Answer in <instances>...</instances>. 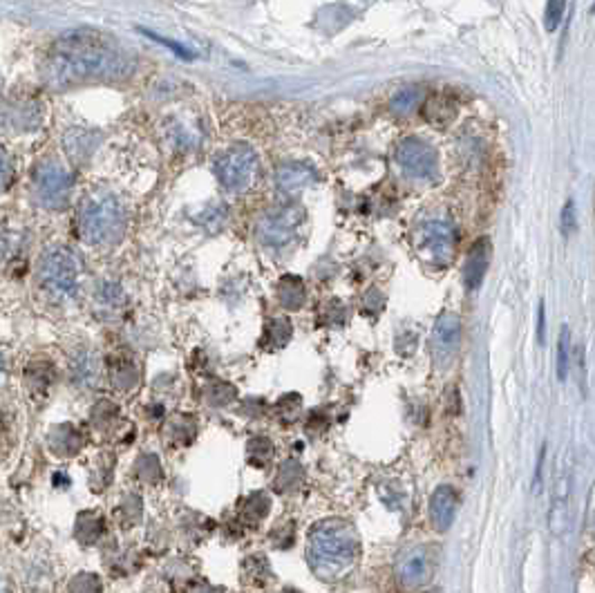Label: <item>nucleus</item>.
<instances>
[{
	"instance_id": "f257e3e1",
	"label": "nucleus",
	"mask_w": 595,
	"mask_h": 593,
	"mask_svg": "<svg viewBox=\"0 0 595 593\" xmlns=\"http://www.w3.org/2000/svg\"><path fill=\"white\" fill-rule=\"evenodd\" d=\"M128 72L130 63L126 50H119L95 32H77L54 45L48 79L54 86L63 88L90 79H119Z\"/></svg>"
},
{
	"instance_id": "f03ea898",
	"label": "nucleus",
	"mask_w": 595,
	"mask_h": 593,
	"mask_svg": "<svg viewBox=\"0 0 595 593\" xmlns=\"http://www.w3.org/2000/svg\"><path fill=\"white\" fill-rule=\"evenodd\" d=\"M360 555V542L354 526L345 520L318 522L309 531L307 560L311 571L327 582L343 580L354 571Z\"/></svg>"
},
{
	"instance_id": "7ed1b4c3",
	"label": "nucleus",
	"mask_w": 595,
	"mask_h": 593,
	"mask_svg": "<svg viewBox=\"0 0 595 593\" xmlns=\"http://www.w3.org/2000/svg\"><path fill=\"white\" fill-rule=\"evenodd\" d=\"M79 236L90 246H110L126 231V208L116 195L95 193L83 199L77 216Z\"/></svg>"
},
{
	"instance_id": "20e7f679",
	"label": "nucleus",
	"mask_w": 595,
	"mask_h": 593,
	"mask_svg": "<svg viewBox=\"0 0 595 593\" xmlns=\"http://www.w3.org/2000/svg\"><path fill=\"white\" fill-rule=\"evenodd\" d=\"M39 275L43 287L56 298H72L79 289V260L65 246H48L41 255Z\"/></svg>"
},
{
	"instance_id": "39448f33",
	"label": "nucleus",
	"mask_w": 595,
	"mask_h": 593,
	"mask_svg": "<svg viewBox=\"0 0 595 593\" xmlns=\"http://www.w3.org/2000/svg\"><path fill=\"white\" fill-rule=\"evenodd\" d=\"M213 172L219 184L233 193H242L253 184L257 172V155L248 144H233L213 162Z\"/></svg>"
},
{
	"instance_id": "423d86ee",
	"label": "nucleus",
	"mask_w": 595,
	"mask_h": 593,
	"mask_svg": "<svg viewBox=\"0 0 595 593\" xmlns=\"http://www.w3.org/2000/svg\"><path fill=\"white\" fill-rule=\"evenodd\" d=\"M34 189L36 198H39V202L45 208L59 211V208H65V204H68L72 177L59 162H41L34 171Z\"/></svg>"
},
{
	"instance_id": "0eeeda50",
	"label": "nucleus",
	"mask_w": 595,
	"mask_h": 593,
	"mask_svg": "<svg viewBox=\"0 0 595 593\" xmlns=\"http://www.w3.org/2000/svg\"><path fill=\"white\" fill-rule=\"evenodd\" d=\"M395 160L398 168L412 180H434L439 175L437 151L416 137H407L398 144Z\"/></svg>"
},
{
	"instance_id": "6e6552de",
	"label": "nucleus",
	"mask_w": 595,
	"mask_h": 593,
	"mask_svg": "<svg viewBox=\"0 0 595 593\" xmlns=\"http://www.w3.org/2000/svg\"><path fill=\"white\" fill-rule=\"evenodd\" d=\"M416 249L419 254L428 260L430 264H442L450 263L454 254V231L448 222L442 219H430L416 233Z\"/></svg>"
},
{
	"instance_id": "1a4fd4ad",
	"label": "nucleus",
	"mask_w": 595,
	"mask_h": 593,
	"mask_svg": "<svg viewBox=\"0 0 595 593\" xmlns=\"http://www.w3.org/2000/svg\"><path fill=\"white\" fill-rule=\"evenodd\" d=\"M434 571V560L432 553H430L428 546H407L398 553L396 564H395V573L396 580L401 582V587L405 589H419L423 587L425 582L430 580Z\"/></svg>"
},
{
	"instance_id": "9d476101",
	"label": "nucleus",
	"mask_w": 595,
	"mask_h": 593,
	"mask_svg": "<svg viewBox=\"0 0 595 593\" xmlns=\"http://www.w3.org/2000/svg\"><path fill=\"white\" fill-rule=\"evenodd\" d=\"M459 343H461V320L457 314L439 316L437 325L432 331V357L439 366H448L457 354Z\"/></svg>"
},
{
	"instance_id": "9b49d317",
	"label": "nucleus",
	"mask_w": 595,
	"mask_h": 593,
	"mask_svg": "<svg viewBox=\"0 0 595 593\" xmlns=\"http://www.w3.org/2000/svg\"><path fill=\"white\" fill-rule=\"evenodd\" d=\"M300 219H302V213L298 208H283V211L274 213L260 224L262 242L271 246H284L296 236Z\"/></svg>"
},
{
	"instance_id": "f8f14e48",
	"label": "nucleus",
	"mask_w": 595,
	"mask_h": 593,
	"mask_svg": "<svg viewBox=\"0 0 595 593\" xmlns=\"http://www.w3.org/2000/svg\"><path fill=\"white\" fill-rule=\"evenodd\" d=\"M459 508V495L452 486H439L430 499V522H432L434 531L446 533L452 526L454 517H457Z\"/></svg>"
},
{
	"instance_id": "ddd939ff",
	"label": "nucleus",
	"mask_w": 595,
	"mask_h": 593,
	"mask_svg": "<svg viewBox=\"0 0 595 593\" xmlns=\"http://www.w3.org/2000/svg\"><path fill=\"white\" fill-rule=\"evenodd\" d=\"M488 263H490V242L486 237L477 240L472 245L470 254L466 258V267H463V280H466V287L470 292L481 287L484 283V275L488 271Z\"/></svg>"
},
{
	"instance_id": "4468645a",
	"label": "nucleus",
	"mask_w": 595,
	"mask_h": 593,
	"mask_svg": "<svg viewBox=\"0 0 595 593\" xmlns=\"http://www.w3.org/2000/svg\"><path fill=\"white\" fill-rule=\"evenodd\" d=\"M313 180H316V172L309 166H304V163L296 162L284 163V166H280L278 172H275V184L287 195H298L300 190L307 189Z\"/></svg>"
},
{
	"instance_id": "2eb2a0df",
	"label": "nucleus",
	"mask_w": 595,
	"mask_h": 593,
	"mask_svg": "<svg viewBox=\"0 0 595 593\" xmlns=\"http://www.w3.org/2000/svg\"><path fill=\"white\" fill-rule=\"evenodd\" d=\"M280 301L289 310H298L304 302V284L296 275H287L280 280Z\"/></svg>"
},
{
	"instance_id": "dca6fc26",
	"label": "nucleus",
	"mask_w": 595,
	"mask_h": 593,
	"mask_svg": "<svg viewBox=\"0 0 595 593\" xmlns=\"http://www.w3.org/2000/svg\"><path fill=\"white\" fill-rule=\"evenodd\" d=\"M423 116L432 121L434 125H446L454 119V106L448 99H443V97H432L423 106Z\"/></svg>"
},
{
	"instance_id": "f3484780",
	"label": "nucleus",
	"mask_w": 595,
	"mask_h": 593,
	"mask_svg": "<svg viewBox=\"0 0 595 593\" xmlns=\"http://www.w3.org/2000/svg\"><path fill=\"white\" fill-rule=\"evenodd\" d=\"M569 345L571 334L569 327H564L560 336V343H557V378H560V381H566V376H569Z\"/></svg>"
},
{
	"instance_id": "a211bd4d",
	"label": "nucleus",
	"mask_w": 595,
	"mask_h": 593,
	"mask_svg": "<svg viewBox=\"0 0 595 593\" xmlns=\"http://www.w3.org/2000/svg\"><path fill=\"white\" fill-rule=\"evenodd\" d=\"M266 336H269V340L275 347H283L289 340V336H292V325H289L287 319L271 320V325L266 327Z\"/></svg>"
},
{
	"instance_id": "6ab92c4d",
	"label": "nucleus",
	"mask_w": 595,
	"mask_h": 593,
	"mask_svg": "<svg viewBox=\"0 0 595 593\" xmlns=\"http://www.w3.org/2000/svg\"><path fill=\"white\" fill-rule=\"evenodd\" d=\"M566 12V0H548L546 14H544V25L548 32H555L557 25L562 23Z\"/></svg>"
},
{
	"instance_id": "aec40b11",
	"label": "nucleus",
	"mask_w": 595,
	"mask_h": 593,
	"mask_svg": "<svg viewBox=\"0 0 595 593\" xmlns=\"http://www.w3.org/2000/svg\"><path fill=\"white\" fill-rule=\"evenodd\" d=\"M271 455H274V446H271V441H266V439H253V441L248 443V459H251L253 464H257V457H260L262 461H269Z\"/></svg>"
},
{
	"instance_id": "412c9836",
	"label": "nucleus",
	"mask_w": 595,
	"mask_h": 593,
	"mask_svg": "<svg viewBox=\"0 0 595 593\" xmlns=\"http://www.w3.org/2000/svg\"><path fill=\"white\" fill-rule=\"evenodd\" d=\"M560 228H562V233H564V236H571V233L575 231V204H573V199H569V202L564 204V208H562Z\"/></svg>"
},
{
	"instance_id": "4be33fe9",
	"label": "nucleus",
	"mask_w": 595,
	"mask_h": 593,
	"mask_svg": "<svg viewBox=\"0 0 595 593\" xmlns=\"http://www.w3.org/2000/svg\"><path fill=\"white\" fill-rule=\"evenodd\" d=\"M416 101H419V92H416V90H403L395 97V101H392V108H395V110H407V108H412Z\"/></svg>"
},
{
	"instance_id": "5701e85b",
	"label": "nucleus",
	"mask_w": 595,
	"mask_h": 593,
	"mask_svg": "<svg viewBox=\"0 0 595 593\" xmlns=\"http://www.w3.org/2000/svg\"><path fill=\"white\" fill-rule=\"evenodd\" d=\"M144 34H146V36H148V39H154V41H157V43H163V45H166V48H171V50H172V52H175V54H180V56H181V59H191V54H189V52H186V50H184V48H181V45H177V43H172V41H166V39H159V36H154V34H153V32H146V30H144Z\"/></svg>"
},
{
	"instance_id": "b1692460",
	"label": "nucleus",
	"mask_w": 595,
	"mask_h": 593,
	"mask_svg": "<svg viewBox=\"0 0 595 593\" xmlns=\"http://www.w3.org/2000/svg\"><path fill=\"white\" fill-rule=\"evenodd\" d=\"M537 336H540V343L546 340V319H544V305H540V314H537Z\"/></svg>"
}]
</instances>
